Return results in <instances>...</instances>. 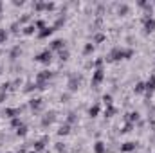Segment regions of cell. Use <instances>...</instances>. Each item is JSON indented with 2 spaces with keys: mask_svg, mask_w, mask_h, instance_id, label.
Listing matches in <instances>:
<instances>
[{
  "mask_svg": "<svg viewBox=\"0 0 155 153\" xmlns=\"http://www.w3.org/2000/svg\"><path fill=\"white\" fill-rule=\"evenodd\" d=\"M81 81H83V76H78V74H71L69 79H67V90L71 92V94H74L79 90V86H81Z\"/></svg>",
  "mask_w": 155,
  "mask_h": 153,
  "instance_id": "6da1fadb",
  "label": "cell"
},
{
  "mask_svg": "<svg viewBox=\"0 0 155 153\" xmlns=\"http://www.w3.org/2000/svg\"><path fill=\"white\" fill-rule=\"evenodd\" d=\"M35 61H38L41 65H49L51 61H52V52H51V49H45V50H41L40 54L35 56Z\"/></svg>",
  "mask_w": 155,
  "mask_h": 153,
  "instance_id": "7a4b0ae2",
  "label": "cell"
},
{
  "mask_svg": "<svg viewBox=\"0 0 155 153\" xmlns=\"http://www.w3.org/2000/svg\"><path fill=\"white\" fill-rule=\"evenodd\" d=\"M103 79H105V70H103V67H101V69H96L94 74H92V81H90L92 88H99V85L103 83Z\"/></svg>",
  "mask_w": 155,
  "mask_h": 153,
  "instance_id": "3957f363",
  "label": "cell"
},
{
  "mask_svg": "<svg viewBox=\"0 0 155 153\" xmlns=\"http://www.w3.org/2000/svg\"><path fill=\"white\" fill-rule=\"evenodd\" d=\"M24 108L25 106H16V108H5L2 114L4 117H7V119H15V117H20V114L24 112Z\"/></svg>",
  "mask_w": 155,
  "mask_h": 153,
  "instance_id": "277c9868",
  "label": "cell"
},
{
  "mask_svg": "<svg viewBox=\"0 0 155 153\" xmlns=\"http://www.w3.org/2000/svg\"><path fill=\"white\" fill-rule=\"evenodd\" d=\"M33 5H35V11H38V13H41V11H52L56 7L52 2H36Z\"/></svg>",
  "mask_w": 155,
  "mask_h": 153,
  "instance_id": "5b68a950",
  "label": "cell"
},
{
  "mask_svg": "<svg viewBox=\"0 0 155 153\" xmlns=\"http://www.w3.org/2000/svg\"><path fill=\"white\" fill-rule=\"evenodd\" d=\"M54 121H56V112H47V114L41 117V128H47V126H51Z\"/></svg>",
  "mask_w": 155,
  "mask_h": 153,
  "instance_id": "8992f818",
  "label": "cell"
},
{
  "mask_svg": "<svg viewBox=\"0 0 155 153\" xmlns=\"http://www.w3.org/2000/svg\"><path fill=\"white\" fill-rule=\"evenodd\" d=\"M143 24H144V33H153L155 31V18L153 16H144L143 18Z\"/></svg>",
  "mask_w": 155,
  "mask_h": 153,
  "instance_id": "52a82bcc",
  "label": "cell"
},
{
  "mask_svg": "<svg viewBox=\"0 0 155 153\" xmlns=\"http://www.w3.org/2000/svg\"><path fill=\"white\" fill-rule=\"evenodd\" d=\"M29 106H31L33 112H40V110H43V99H41V97H35V99H31V101H29Z\"/></svg>",
  "mask_w": 155,
  "mask_h": 153,
  "instance_id": "ba28073f",
  "label": "cell"
},
{
  "mask_svg": "<svg viewBox=\"0 0 155 153\" xmlns=\"http://www.w3.org/2000/svg\"><path fill=\"white\" fill-rule=\"evenodd\" d=\"M135 148H137V142L128 141V142H123L119 150H121V153H132V151H135Z\"/></svg>",
  "mask_w": 155,
  "mask_h": 153,
  "instance_id": "9c48e42d",
  "label": "cell"
},
{
  "mask_svg": "<svg viewBox=\"0 0 155 153\" xmlns=\"http://www.w3.org/2000/svg\"><path fill=\"white\" fill-rule=\"evenodd\" d=\"M155 92V72L150 76V79L146 81V96L152 97V94Z\"/></svg>",
  "mask_w": 155,
  "mask_h": 153,
  "instance_id": "30bf717a",
  "label": "cell"
},
{
  "mask_svg": "<svg viewBox=\"0 0 155 153\" xmlns=\"http://www.w3.org/2000/svg\"><path fill=\"white\" fill-rule=\"evenodd\" d=\"M63 49H65V41H63V40L56 38V40H52V41H51V52H52V50H58V52H61Z\"/></svg>",
  "mask_w": 155,
  "mask_h": 153,
  "instance_id": "8fae6325",
  "label": "cell"
},
{
  "mask_svg": "<svg viewBox=\"0 0 155 153\" xmlns=\"http://www.w3.org/2000/svg\"><path fill=\"white\" fill-rule=\"evenodd\" d=\"M20 56H22V49H20V45H15V47L9 50V60H11V61H16Z\"/></svg>",
  "mask_w": 155,
  "mask_h": 153,
  "instance_id": "7c38bea8",
  "label": "cell"
},
{
  "mask_svg": "<svg viewBox=\"0 0 155 153\" xmlns=\"http://www.w3.org/2000/svg\"><path fill=\"white\" fill-rule=\"evenodd\" d=\"M49 142V135H43L40 141H36V142H33L35 144V151H41L43 148H45V144Z\"/></svg>",
  "mask_w": 155,
  "mask_h": 153,
  "instance_id": "4fadbf2b",
  "label": "cell"
},
{
  "mask_svg": "<svg viewBox=\"0 0 155 153\" xmlns=\"http://www.w3.org/2000/svg\"><path fill=\"white\" fill-rule=\"evenodd\" d=\"M52 33H54V29L47 25L45 29H41V31H38V38H40V40H45V38H49V36H51Z\"/></svg>",
  "mask_w": 155,
  "mask_h": 153,
  "instance_id": "5bb4252c",
  "label": "cell"
},
{
  "mask_svg": "<svg viewBox=\"0 0 155 153\" xmlns=\"http://www.w3.org/2000/svg\"><path fill=\"white\" fill-rule=\"evenodd\" d=\"M94 153H107V144L103 141H96L94 142Z\"/></svg>",
  "mask_w": 155,
  "mask_h": 153,
  "instance_id": "9a60e30c",
  "label": "cell"
},
{
  "mask_svg": "<svg viewBox=\"0 0 155 153\" xmlns=\"http://www.w3.org/2000/svg\"><path fill=\"white\" fill-rule=\"evenodd\" d=\"M128 13H130L128 4H119V5H117V15H119V16H126Z\"/></svg>",
  "mask_w": 155,
  "mask_h": 153,
  "instance_id": "2e32d148",
  "label": "cell"
},
{
  "mask_svg": "<svg viewBox=\"0 0 155 153\" xmlns=\"http://www.w3.org/2000/svg\"><path fill=\"white\" fill-rule=\"evenodd\" d=\"M36 31H38V29H36V25H35V24H31V25H25V27L22 29V33H24L25 36H31V34H35Z\"/></svg>",
  "mask_w": 155,
  "mask_h": 153,
  "instance_id": "e0dca14e",
  "label": "cell"
},
{
  "mask_svg": "<svg viewBox=\"0 0 155 153\" xmlns=\"http://www.w3.org/2000/svg\"><path fill=\"white\" fill-rule=\"evenodd\" d=\"M69 133H71V124H67V122L61 124L60 130H58V135H60V137H65V135H69Z\"/></svg>",
  "mask_w": 155,
  "mask_h": 153,
  "instance_id": "ac0fdd59",
  "label": "cell"
},
{
  "mask_svg": "<svg viewBox=\"0 0 155 153\" xmlns=\"http://www.w3.org/2000/svg\"><path fill=\"white\" fill-rule=\"evenodd\" d=\"M134 92H135V94H143V92H146V83H143V81L135 83V86H134Z\"/></svg>",
  "mask_w": 155,
  "mask_h": 153,
  "instance_id": "d6986e66",
  "label": "cell"
},
{
  "mask_svg": "<svg viewBox=\"0 0 155 153\" xmlns=\"http://www.w3.org/2000/svg\"><path fill=\"white\" fill-rule=\"evenodd\" d=\"M97 114H99V105H97V103H94V105L88 108V115L94 119V117H97Z\"/></svg>",
  "mask_w": 155,
  "mask_h": 153,
  "instance_id": "ffe728a7",
  "label": "cell"
},
{
  "mask_svg": "<svg viewBox=\"0 0 155 153\" xmlns=\"http://www.w3.org/2000/svg\"><path fill=\"white\" fill-rule=\"evenodd\" d=\"M15 133H16V137H25V135H27V126H25V124H20Z\"/></svg>",
  "mask_w": 155,
  "mask_h": 153,
  "instance_id": "44dd1931",
  "label": "cell"
},
{
  "mask_svg": "<svg viewBox=\"0 0 155 153\" xmlns=\"http://www.w3.org/2000/svg\"><path fill=\"white\" fill-rule=\"evenodd\" d=\"M92 52H94V43H85V47H83V54L88 56V54H92Z\"/></svg>",
  "mask_w": 155,
  "mask_h": 153,
  "instance_id": "7402d4cb",
  "label": "cell"
},
{
  "mask_svg": "<svg viewBox=\"0 0 155 153\" xmlns=\"http://www.w3.org/2000/svg\"><path fill=\"white\" fill-rule=\"evenodd\" d=\"M61 25H65V16H60V18H58L56 22H54V25H52V29L56 31V29H60Z\"/></svg>",
  "mask_w": 155,
  "mask_h": 153,
  "instance_id": "603a6c76",
  "label": "cell"
},
{
  "mask_svg": "<svg viewBox=\"0 0 155 153\" xmlns=\"http://www.w3.org/2000/svg\"><path fill=\"white\" fill-rule=\"evenodd\" d=\"M103 103H105L107 106H112V103H114V99H112V94H105V96H103Z\"/></svg>",
  "mask_w": 155,
  "mask_h": 153,
  "instance_id": "cb8c5ba5",
  "label": "cell"
},
{
  "mask_svg": "<svg viewBox=\"0 0 155 153\" xmlns=\"http://www.w3.org/2000/svg\"><path fill=\"white\" fill-rule=\"evenodd\" d=\"M7 36H9L7 31H5V29H0V45H4V43L7 41Z\"/></svg>",
  "mask_w": 155,
  "mask_h": 153,
  "instance_id": "d4e9b609",
  "label": "cell"
},
{
  "mask_svg": "<svg viewBox=\"0 0 155 153\" xmlns=\"http://www.w3.org/2000/svg\"><path fill=\"white\" fill-rule=\"evenodd\" d=\"M58 56H60V60H61V61H67V60H69V50H67V49H63L61 52H58Z\"/></svg>",
  "mask_w": 155,
  "mask_h": 153,
  "instance_id": "484cf974",
  "label": "cell"
},
{
  "mask_svg": "<svg viewBox=\"0 0 155 153\" xmlns=\"http://www.w3.org/2000/svg\"><path fill=\"white\" fill-rule=\"evenodd\" d=\"M134 126H135L134 122H126V124H124V128H123L121 132H123V133H130V132L134 130Z\"/></svg>",
  "mask_w": 155,
  "mask_h": 153,
  "instance_id": "4316f807",
  "label": "cell"
},
{
  "mask_svg": "<svg viewBox=\"0 0 155 153\" xmlns=\"http://www.w3.org/2000/svg\"><path fill=\"white\" fill-rule=\"evenodd\" d=\"M76 121H78L76 114H74V112H69V117H67V124H74Z\"/></svg>",
  "mask_w": 155,
  "mask_h": 153,
  "instance_id": "83f0119b",
  "label": "cell"
},
{
  "mask_svg": "<svg viewBox=\"0 0 155 153\" xmlns=\"http://www.w3.org/2000/svg\"><path fill=\"white\" fill-rule=\"evenodd\" d=\"M117 112L116 106H107V112H105V117H112V115Z\"/></svg>",
  "mask_w": 155,
  "mask_h": 153,
  "instance_id": "f1b7e54d",
  "label": "cell"
},
{
  "mask_svg": "<svg viewBox=\"0 0 155 153\" xmlns=\"http://www.w3.org/2000/svg\"><path fill=\"white\" fill-rule=\"evenodd\" d=\"M29 20H31V15H24V16H22V18H18L16 22H18L20 25H24V24H27Z\"/></svg>",
  "mask_w": 155,
  "mask_h": 153,
  "instance_id": "f546056e",
  "label": "cell"
},
{
  "mask_svg": "<svg viewBox=\"0 0 155 153\" xmlns=\"http://www.w3.org/2000/svg\"><path fill=\"white\" fill-rule=\"evenodd\" d=\"M60 101H61V103H69V101H71V92L61 94V96H60Z\"/></svg>",
  "mask_w": 155,
  "mask_h": 153,
  "instance_id": "4dcf8cb0",
  "label": "cell"
},
{
  "mask_svg": "<svg viewBox=\"0 0 155 153\" xmlns=\"http://www.w3.org/2000/svg\"><path fill=\"white\" fill-rule=\"evenodd\" d=\"M105 38H107V36H105L103 33H97V34L94 36V43H101V41H105Z\"/></svg>",
  "mask_w": 155,
  "mask_h": 153,
  "instance_id": "1f68e13d",
  "label": "cell"
},
{
  "mask_svg": "<svg viewBox=\"0 0 155 153\" xmlns=\"http://www.w3.org/2000/svg\"><path fill=\"white\" fill-rule=\"evenodd\" d=\"M11 88V83L9 81H5V83H2L0 85V92H4V94H7V90Z\"/></svg>",
  "mask_w": 155,
  "mask_h": 153,
  "instance_id": "d6a6232c",
  "label": "cell"
},
{
  "mask_svg": "<svg viewBox=\"0 0 155 153\" xmlns=\"http://www.w3.org/2000/svg\"><path fill=\"white\" fill-rule=\"evenodd\" d=\"M24 90H25V92H33V90H36V83H27Z\"/></svg>",
  "mask_w": 155,
  "mask_h": 153,
  "instance_id": "836d02e7",
  "label": "cell"
},
{
  "mask_svg": "<svg viewBox=\"0 0 155 153\" xmlns=\"http://www.w3.org/2000/svg\"><path fill=\"white\" fill-rule=\"evenodd\" d=\"M134 56V49H124V60H130Z\"/></svg>",
  "mask_w": 155,
  "mask_h": 153,
  "instance_id": "e575fe53",
  "label": "cell"
},
{
  "mask_svg": "<svg viewBox=\"0 0 155 153\" xmlns=\"http://www.w3.org/2000/svg\"><path fill=\"white\" fill-rule=\"evenodd\" d=\"M20 124H22V122H20V117H15V119H11V126H13V128H18Z\"/></svg>",
  "mask_w": 155,
  "mask_h": 153,
  "instance_id": "d590c367",
  "label": "cell"
},
{
  "mask_svg": "<svg viewBox=\"0 0 155 153\" xmlns=\"http://www.w3.org/2000/svg\"><path fill=\"white\" fill-rule=\"evenodd\" d=\"M35 25H36V29H40V31H41V29H45V27H47V25H45V22H43V20H38V22H36V24H35Z\"/></svg>",
  "mask_w": 155,
  "mask_h": 153,
  "instance_id": "8d00e7d4",
  "label": "cell"
},
{
  "mask_svg": "<svg viewBox=\"0 0 155 153\" xmlns=\"http://www.w3.org/2000/svg\"><path fill=\"white\" fill-rule=\"evenodd\" d=\"M18 27H20V24H18V22H15V24L11 25V33H15V34H16V33H18Z\"/></svg>",
  "mask_w": 155,
  "mask_h": 153,
  "instance_id": "74e56055",
  "label": "cell"
},
{
  "mask_svg": "<svg viewBox=\"0 0 155 153\" xmlns=\"http://www.w3.org/2000/svg\"><path fill=\"white\" fill-rule=\"evenodd\" d=\"M63 150H65V146H63V144H61V142H58V144H56V151H63Z\"/></svg>",
  "mask_w": 155,
  "mask_h": 153,
  "instance_id": "f35d334b",
  "label": "cell"
},
{
  "mask_svg": "<svg viewBox=\"0 0 155 153\" xmlns=\"http://www.w3.org/2000/svg\"><path fill=\"white\" fill-rule=\"evenodd\" d=\"M7 99V94H4V92H0V103H4Z\"/></svg>",
  "mask_w": 155,
  "mask_h": 153,
  "instance_id": "ab89813d",
  "label": "cell"
},
{
  "mask_svg": "<svg viewBox=\"0 0 155 153\" xmlns=\"http://www.w3.org/2000/svg\"><path fill=\"white\" fill-rule=\"evenodd\" d=\"M13 5H16V7H18V5H24V2H22V0H15V2H13Z\"/></svg>",
  "mask_w": 155,
  "mask_h": 153,
  "instance_id": "60d3db41",
  "label": "cell"
},
{
  "mask_svg": "<svg viewBox=\"0 0 155 153\" xmlns=\"http://www.w3.org/2000/svg\"><path fill=\"white\" fill-rule=\"evenodd\" d=\"M16 153H27V151H25V148H20V150H18Z\"/></svg>",
  "mask_w": 155,
  "mask_h": 153,
  "instance_id": "b9f144b4",
  "label": "cell"
},
{
  "mask_svg": "<svg viewBox=\"0 0 155 153\" xmlns=\"http://www.w3.org/2000/svg\"><path fill=\"white\" fill-rule=\"evenodd\" d=\"M0 13H2V2H0Z\"/></svg>",
  "mask_w": 155,
  "mask_h": 153,
  "instance_id": "7bdbcfd3",
  "label": "cell"
},
{
  "mask_svg": "<svg viewBox=\"0 0 155 153\" xmlns=\"http://www.w3.org/2000/svg\"><path fill=\"white\" fill-rule=\"evenodd\" d=\"M29 153H38V151H35V150H33V151H29Z\"/></svg>",
  "mask_w": 155,
  "mask_h": 153,
  "instance_id": "ee69618b",
  "label": "cell"
},
{
  "mask_svg": "<svg viewBox=\"0 0 155 153\" xmlns=\"http://www.w3.org/2000/svg\"><path fill=\"white\" fill-rule=\"evenodd\" d=\"M2 18H4V16H2V13H0V20H2Z\"/></svg>",
  "mask_w": 155,
  "mask_h": 153,
  "instance_id": "f6af8a7d",
  "label": "cell"
},
{
  "mask_svg": "<svg viewBox=\"0 0 155 153\" xmlns=\"http://www.w3.org/2000/svg\"><path fill=\"white\" fill-rule=\"evenodd\" d=\"M0 74H2V67H0Z\"/></svg>",
  "mask_w": 155,
  "mask_h": 153,
  "instance_id": "bcb514c9",
  "label": "cell"
},
{
  "mask_svg": "<svg viewBox=\"0 0 155 153\" xmlns=\"http://www.w3.org/2000/svg\"><path fill=\"white\" fill-rule=\"evenodd\" d=\"M132 153H137V151H132Z\"/></svg>",
  "mask_w": 155,
  "mask_h": 153,
  "instance_id": "7dc6e473",
  "label": "cell"
}]
</instances>
